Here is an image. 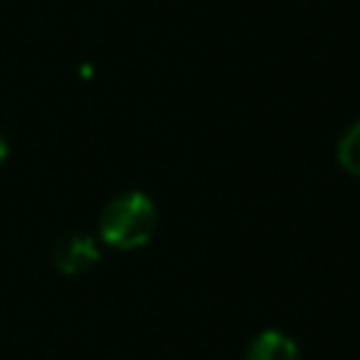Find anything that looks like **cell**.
<instances>
[{
	"label": "cell",
	"mask_w": 360,
	"mask_h": 360,
	"mask_svg": "<svg viewBox=\"0 0 360 360\" xmlns=\"http://www.w3.org/2000/svg\"><path fill=\"white\" fill-rule=\"evenodd\" d=\"M101 239L115 250L143 248L158 231V208L143 191H124L112 197L98 217Z\"/></svg>",
	"instance_id": "obj_1"
},
{
	"label": "cell",
	"mask_w": 360,
	"mask_h": 360,
	"mask_svg": "<svg viewBox=\"0 0 360 360\" xmlns=\"http://www.w3.org/2000/svg\"><path fill=\"white\" fill-rule=\"evenodd\" d=\"M98 256L101 253H98L96 239L82 231H65L51 245V264L62 276H76V273L90 270L98 262Z\"/></svg>",
	"instance_id": "obj_2"
},
{
	"label": "cell",
	"mask_w": 360,
	"mask_h": 360,
	"mask_svg": "<svg viewBox=\"0 0 360 360\" xmlns=\"http://www.w3.org/2000/svg\"><path fill=\"white\" fill-rule=\"evenodd\" d=\"M242 360H301V352H298L295 340L287 338L284 332L264 329L248 343Z\"/></svg>",
	"instance_id": "obj_3"
},
{
	"label": "cell",
	"mask_w": 360,
	"mask_h": 360,
	"mask_svg": "<svg viewBox=\"0 0 360 360\" xmlns=\"http://www.w3.org/2000/svg\"><path fill=\"white\" fill-rule=\"evenodd\" d=\"M338 163L343 172L360 177V121H354L338 141Z\"/></svg>",
	"instance_id": "obj_4"
},
{
	"label": "cell",
	"mask_w": 360,
	"mask_h": 360,
	"mask_svg": "<svg viewBox=\"0 0 360 360\" xmlns=\"http://www.w3.org/2000/svg\"><path fill=\"white\" fill-rule=\"evenodd\" d=\"M6 155H8V143L3 141V135H0V166L6 163Z\"/></svg>",
	"instance_id": "obj_5"
}]
</instances>
